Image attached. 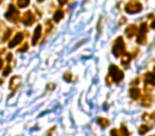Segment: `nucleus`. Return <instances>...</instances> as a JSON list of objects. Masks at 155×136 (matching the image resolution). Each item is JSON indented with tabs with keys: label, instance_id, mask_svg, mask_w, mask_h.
<instances>
[{
	"label": "nucleus",
	"instance_id": "obj_1",
	"mask_svg": "<svg viewBox=\"0 0 155 136\" xmlns=\"http://www.w3.org/2000/svg\"><path fill=\"white\" fill-rule=\"evenodd\" d=\"M18 17H19V12H18V10L16 9L13 5H10L9 9H8V12L5 13V18L12 22H16L18 20Z\"/></svg>",
	"mask_w": 155,
	"mask_h": 136
},
{
	"label": "nucleus",
	"instance_id": "obj_2",
	"mask_svg": "<svg viewBox=\"0 0 155 136\" xmlns=\"http://www.w3.org/2000/svg\"><path fill=\"white\" fill-rule=\"evenodd\" d=\"M125 10H127V12H129V13H136V12L141 10V5H140L139 2H136V1L130 2L127 5Z\"/></svg>",
	"mask_w": 155,
	"mask_h": 136
},
{
	"label": "nucleus",
	"instance_id": "obj_3",
	"mask_svg": "<svg viewBox=\"0 0 155 136\" xmlns=\"http://www.w3.org/2000/svg\"><path fill=\"white\" fill-rule=\"evenodd\" d=\"M21 20L26 26H31V25L34 22V16H33L32 12H30V11L27 12V13L24 15V17H22Z\"/></svg>",
	"mask_w": 155,
	"mask_h": 136
},
{
	"label": "nucleus",
	"instance_id": "obj_4",
	"mask_svg": "<svg viewBox=\"0 0 155 136\" xmlns=\"http://www.w3.org/2000/svg\"><path fill=\"white\" fill-rule=\"evenodd\" d=\"M22 39H24V34H22V33H17V34H16V36L14 37V38L11 41V43L9 44V47L10 48L15 47L16 45H18L19 43H21Z\"/></svg>",
	"mask_w": 155,
	"mask_h": 136
},
{
	"label": "nucleus",
	"instance_id": "obj_5",
	"mask_svg": "<svg viewBox=\"0 0 155 136\" xmlns=\"http://www.w3.org/2000/svg\"><path fill=\"white\" fill-rule=\"evenodd\" d=\"M20 82H21V79H20L19 77L18 76L13 77V78L11 79V81H10V88H11L12 91L16 89L18 86H19Z\"/></svg>",
	"mask_w": 155,
	"mask_h": 136
},
{
	"label": "nucleus",
	"instance_id": "obj_6",
	"mask_svg": "<svg viewBox=\"0 0 155 136\" xmlns=\"http://www.w3.org/2000/svg\"><path fill=\"white\" fill-rule=\"evenodd\" d=\"M41 27L37 26V28L34 31V35H33V39H32L33 44H36V41H38L39 36H41Z\"/></svg>",
	"mask_w": 155,
	"mask_h": 136
},
{
	"label": "nucleus",
	"instance_id": "obj_7",
	"mask_svg": "<svg viewBox=\"0 0 155 136\" xmlns=\"http://www.w3.org/2000/svg\"><path fill=\"white\" fill-rule=\"evenodd\" d=\"M30 0H17V5L19 8H26L27 5H29Z\"/></svg>",
	"mask_w": 155,
	"mask_h": 136
},
{
	"label": "nucleus",
	"instance_id": "obj_8",
	"mask_svg": "<svg viewBox=\"0 0 155 136\" xmlns=\"http://www.w3.org/2000/svg\"><path fill=\"white\" fill-rule=\"evenodd\" d=\"M62 17H63V12L61 11V10L56 11V13L54 14V20H55V22H58Z\"/></svg>",
	"mask_w": 155,
	"mask_h": 136
},
{
	"label": "nucleus",
	"instance_id": "obj_9",
	"mask_svg": "<svg viewBox=\"0 0 155 136\" xmlns=\"http://www.w3.org/2000/svg\"><path fill=\"white\" fill-rule=\"evenodd\" d=\"M11 32H12V31H11V29H8V30H7V32L5 33V36H3V39H2L3 41H5L8 38H9L10 36H11Z\"/></svg>",
	"mask_w": 155,
	"mask_h": 136
},
{
	"label": "nucleus",
	"instance_id": "obj_10",
	"mask_svg": "<svg viewBox=\"0 0 155 136\" xmlns=\"http://www.w3.org/2000/svg\"><path fill=\"white\" fill-rule=\"evenodd\" d=\"M11 67L10 66H8V67H5V71L2 72V75H3V77H5V76H8V75L11 72Z\"/></svg>",
	"mask_w": 155,
	"mask_h": 136
},
{
	"label": "nucleus",
	"instance_id": "obj_11",
	"mask_svg": "<svg viewBox=\"0 0 155 136\" xmlns=\"http://www.w3.org/2000/svg\"><path fill=\"white\" fill-rule=\"evenodd\" d=\"M28 49V45L27 44H25V45H22L21 47L18 49V51H20V52H24V51H26V50Z\"/></svg>",
	"mask_w": 155,
	"mask_h": 136
},
{
	"label": "nucleus",
	"instance_id": "obj_12",
	"mask_svg": "<svg viewBox=\"0 0 155 136\" xmlns=\"http://www.w3.org/2000/svg\"><path fill=\"white\" fill-rule=\"evenodd\" d=\"M7 61H8V62H10V61H12V54H11V53L8 54V56H7Z\"/></svg>",
	"mask_w": 155,
	"mask_h": 136
},
{
	"label": "nucleus",
	"instance_id": "obj_13",
	"mask_svg": "<svg viewBox=\"0 0 155 136\" xmlns=\"http://www.w3.org/2000/svg\"><path fill=\"white\" fill-rule=\"evenodd\" d=\"M2 67H3V61L2 58H0V69H2Z\"/></svg>",
	"mask_w": 155,
	"mask_h": 136
},
{
	"label": "nucleus",
	"instance_id": "obj_14",
	"mask_svg": "<svg viewBox=\"0 0 155 136\" xmlns=\"http://www.w3.org/2000/svg\"><path fill=\"white\" fill-rule=\"evenodd\" d=\"M58 1H60V3H62V5H64V3L66 2L67 0H58Z\"/></svg>",
	"mask_w": 155,
	"mask_h": 136
},
{
	"label": "nucleus",
	"instance_id": "obj_15",
	"mask_svg": "<svg viewBox=\"0 0 155 136\" xmlns=\"http://www.w3.org/2000/svg\"><path fill=\"white\" fill-rule=\"evenodd\" d=\"M2 83H3V80H2V79H0V85L2 84Z\"/></svg>",
	"mask_w": 155,
	"mask_h": 136
},
{
	"label": "nucleus",
	"instance_id": "obj_16",
	"mask_svg": "<svg viewBox=\"0 0 155 136\" xmlns=\"http://www.w3.org/2000/svg\"><path fill=\"white\" fill-rule=\"evenodd\" d=\"M152 27H153V28H155V22H153V24H152Z\"/></svg>",
	"mask_w": 155,
	"mask_h": 136
},
{
	"label": "nucleus",
	"instance_id": "obj_17",
	"mask_svg": "<svg viewBox=\"0 0 155 136\" xmlns=\"http://www.w3.org/2000/svg\"><path fill=\"white\" fill-rule=\"evenodd\" d=\"M2 1H3V0H0V3H1V2H2Z\"/></svg>",
	"mask_w": 155,
	"mask_h": 136
},
{
	"label": "nucleus",
	"instance_id": "obj_18",
	"mask_svg": "<svg viewBox=\"0 0 155 136\" xmlns=\"http://www.w3.org/2000/svg\"><path fill=\"white\" fill-rule=\"evenodd\" d=\"M37 1H43V0H37Z\"/></svg>",
	"mask_w": 155,
	"mask_h": 136
}]
</instances>
